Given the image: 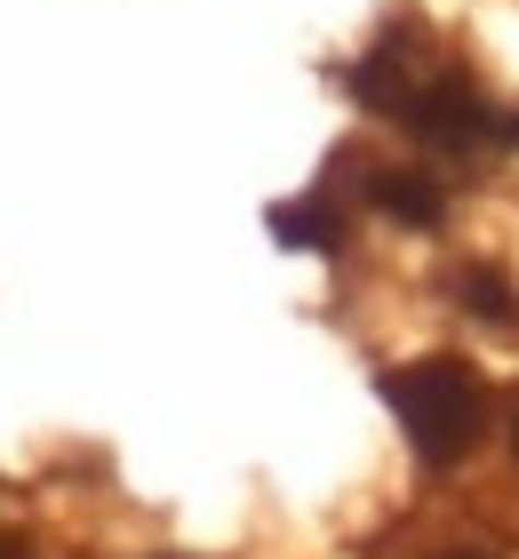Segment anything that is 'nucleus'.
<instances>
[{
	"label": "nucleus",
	"mask_w": 519,
	"mask_h": 559,
	"mask_svg": "<svg viewBox=\"0 0 519 559\" xmlns=\"http://www.w3.org/2000/svg\"><path fill=\"white\" fill-rule=\"evenodd\" d=\"M272 240L280 248H335V209L328 200H288V209H272Z\"/></svg>",
	"instance_id": "obj_4"
},
{
	"label": "nucleus",
	"mask_w": 519,
	"mask_h": 559,
	"mask_svg": "<svg viewBox=\"0 0 519 559\" xmlns=\"http://www.w3.org/2000/svg\"><path fill=\"white\" fill-rule=\"evenodd\" d=\"M448 288H456V312H472V320H487V328H511V320H519V296H511V280H504L496 264H463Z\"/></svg>",
	"instance_id": "obj_3"
},
{
	"label": "nucleus",
	"mask_w": 519,
	"mask_h": 559,
	"mask_svg": "<svg viewBox=\"0 0 519 559\" xmlns=\"http://www.w3.org/2000/svg\"><path fill=\"white\" fill-rule=\"evenodd\" d=\"M0 559H16V544H9V536H0Z\"/></svg>",
	"instance_id": "obj_6"
},
{
	"label": "nucleus",
	"mask_w": 519,
	"mask_h": 559,
	"mask_svg": "<svg viewBox=\"0 0 519 559\" xmlns=\"http://www.w3.org/2000/svg\"><path fill=\"white\" fill-rule=\"evenodd\" d=\"M504 136H511V144H519V112H511V120H504Z\"/></svg>",
	"instance_id": "obj_5"
},
{
	"label": "nucleus",
	"mask_w": 519,
	"mask_h": 559,
	"mask_svg": "<svg viewBox=\"0 0 519 559\" xmlns=\"http://www.w3.org/2000/svg\"><path fill=\"white\" fill-rule=\"evenodd\" d=\"M511 448H519V424H511Z\"/></svg>",
	"instance_id": "obj_8"
},
{
	"label": "nucleus",
	"mask_w": 519,
	"mask_h": 559,
	"mask_svg": "<svg viewBox=\"0 0 519 559\" xmlns=\"http://www.w3.org/2000/svg\"><path fill=\"white\" fill-rule=\"evenodd\" d=\"M384 400H392L408 448L424 455L432 472H448L456 455L480 440V416H487L480 376L463 360H448V352H439V360H415V368H392V376H384Z\"/></svg>",
	"instance_id": "obj_1"
},
{
	"label": "nucleus",
	"mask_w": 519,
	"mask_h": 559,
	"mask_svg": "<svg viewBox=\"0 0 519 559\" xmlns=\"http://www.w3.org/2000/svg\"><path fill=\"white\" fill-rule=\"evenodd\" d=\"M439 559H480V551H439Z\"/></svg>",
	"instance_id": "obj_7"
},
{
	"label": "nucleus",
	"mask_w": 519,
	"mask_h": 559,
	"mask_svg": "<svg viewBox=\"0 0 519 559\" xmlns=\"http://www.w3.org/2000/svg\"><path fill=\"white\" fill-rule=\"evenodd\" d=\"M359 185H368V200L384 216L415 224V233H432V224L448 216V192H439V176H424V168H368Z\"/></svg>",
	"instance_id": "obj_2"
}]
</instances>
